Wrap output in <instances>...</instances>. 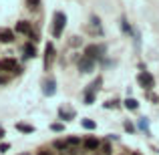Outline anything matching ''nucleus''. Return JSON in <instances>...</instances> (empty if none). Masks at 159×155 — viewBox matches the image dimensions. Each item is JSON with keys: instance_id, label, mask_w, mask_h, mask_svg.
Returning <instances> with one entry per match:
<instances>
[{"instance_id": "nucleus-5", "label": "nucleus", "mask_w": 159, "mask_h": 155, "mask_svg": "<svg viewBox=\"0 0 159 155\" xmlns=\"http://www.w3.org/2000/svg\"><path fill=\"white\" fill-rule=\"evenodd\" d=\"M54 57H57V48H54V44L47 43V47H44V69H47V71L52 66Z\"/></svg>"}, {"instance_id": "nucleus-7", "label": "nucleus", "mask_w": 159, "mask_h": 155, "mask_svg": "<svg viewBox=\"0 0 159 155\" xmlns=\"http://www.w3.org/2000/svg\"><path fill=\"white\" fill-rule=\"evenodd\" d=\"M79 71L81 73H91V71H95V61L89 57H81L79 58Z\"/></svg>"}, {"instance_id": "nucleus-1", "label": "nucleus", "mask_w": 159, "mask_h": 155, "mask_svg": "<svg viewBox=\"0 0 159 155\" xmlns=\"http://www.w3.org/2000/svg\"><path fill=\"white\" fill-rule=\"evenodd\" d=\"M101 85H103V77H97V79H95V81H93V83H91V85L85 89V93H83L85 105H93V103H95V95L99 93Z\"/></svg>"}, {"instance_id": "nucleus-13", "label": "nucleus", "mask_w": 159, "mask_h": 155, "mask_svg": "<svg viewBox=\"0 0 159 155\" xmlns=\"http://www.w3.org/2000/svg\"><path fill=\"white\" fill-rule=\"evenodd\" d=\"M22 52H24V58H34L36 57V48H34V44H24V48H22Z\"/></svg>"}, {"instance_id": "nucleus-32", "label": "nucleus", "mask_w": 159, "mask_h": 155, "mask_svg": "<svg viewBox=\"0 0 159 155\" xmlns=\"http://www.w3.org/2000/svg\"><path fill=\"white\" fill-rule=\"evenodd\" d=\"M95 155H103V153H99V151H97V153H95Z\"/></svg>"}, {"instance_id": "nucleus-20", "label": "nucleus", "mask_w": 159, "mask_h": 155, "mask_svg": "<svg viewBox=\"0 0 159 155\" xmlns=\"http://www.w3.org/2000/svg\"><path fill=\"white\" fill-rule=\"evenodd\" d=\"M81 125H83L85 129H89V131H91V129H95V127H97V123H95L93 119H81Z\"/></svg>"}, {"instance_id": "nucleus-25", "label": "nucleus", "mask_w": 159, "mask_h": 155, "mask_svg": "<svg viewBox=\"0 0 159 155\" xmlns=\"http://www.w3.org/2000/svg\"><path fill=\"white\" fill-rule=\"evenodd\" d=\"M8 81H10V77H8L6 73H0V85H6Z\"/></svg>"}, {"instance_id": "nucleus-29", "label": "nucleus", "mask_w": 159, "mask_h": 155, "mask_svg": "<svg viewBox=\"0 0 159 155\" xmlns=\"http://www.w3.org/2000/svg\"><path fill=\"white\" fill-rule=\"evenodd\" d=\"M149 99H151V101H153V103H159V97H157V95H153V93H151V95H149Z\"/></svg>"}, {"instance_id": "nucleus-6", "label": "nucleus", "mask_w": 159, "mask_h": 155, "mask_svg": "<svg viewBox=\"0 0 159 155\" xmlns=\"http://www.w3.org/2000/svg\"><path fill=\"white\" fill-rule=\"evenodd\" d=\"M103 52H105V47L103 44H89V47L85 48V57H89V58H101L103 57Z\"/></svg>"}, {"instance_id": "nucleus-22", "label": "nucleus", "mask_w": 159, "mask_h": 155, "mask_svg": "<svg viewBox=\"0 0 159 155\" xmlns=\"http://www.w3.org/2000/svg\"><path fill=\"white\" fill-rule=\"evenodd\" d=\"M26 8H30V10H39V8H40V0H26Z\"/></svg>"}, {"instance_id": "nucleus-31", "label": "nucleus", "mask_w": 159, "mask_h": 155, "mask_svg": "<svg viewBox=\"0 0 159 155\" xmlns=\"http://www.w3.org/2000/svg\"><path fill=\"white\" fill-rule=\"evenodd\" d=\"M4 135H6V131H4V129H2V127H0V139H2V137H4Z\"/></svg>"}, {"instance_id": "nucleus-28", "label": "nucleus", "mask_w": 159, "mask_h": 155, "mask_svg": "<svg viewBox=\"0 0 159 155\" xmlns=\"http://www.w3.org/2000/svg\"><path fill=\"white\" fill-rule=\"evenodd\" d=\"M70 44H73V47H77V44H81V40H79V36H73V40H70Z\"/></svg>"}, {"instance_id": "nucleus-16", "label": "nucleus", "mask_w": 159, "mask_h": 155, "mask_svg": "<svg viewBox=\"0 0 159 155\" xmlns=\"http://www.w3.org/2000/svg\"><path fill=\"white\" fill-rule=\"evenodd\" d=\"M52 147L54 149H58V151H66V149H69V145H66V139H57V141H54V143H52Z\"/></svg>"}, {"instance_id": "nucleus-27", "label": "nucleus", "mask_w": 159, "mask_h": 155, "mask_svg": "<svg viewBox=\"0 0 159 155\" xmlns=\"http://www.w3.org/2000/svg\"><path fill=\"white\" fill-rule=\"evenodd\" d=\"M111 107L115 109V107H117V101H107V103H105V109H111Z\"/></svg>"}, {"instance_id": "nucleus-9", "label": "nucleus", "mask_w": 159, "mask_h": 155, "mask_svg": "<svg viewBox=\"0 0 159 155\" xmlns=\"http://www.w3.org/2000/svg\"><path fill=\"white\" fill-rule=\"evenodd\" d=\"M83 147H85L87 151L97 153V151H99V147H101V141H99L97 137H87V139L83 141Z\"/></svg>"}, {"instance_id": "nucleus-33", "label": "nucleus", "mask_w": 159, "mask_h": 155, "mask_svg": "<svg viewBox=\"0 0 159 155\" xmlns=\"http://www.w3.org/2000/svg\"><path fill=\"white\" fill-rule=\"evenodd\" d=\"M24 155H26V153H24Z\"/></svg>"}, {"instance_id": "nucleus-23", "label": "nucleus", "mask_w": 159, "mask_h": 155, "mask_svg": "<svg viewBox=\"0 0 159 155\" xmlns=\"http://www.w3.org/2000/svg\"><path fill=\"white\" fill-rule=\"evenodd\" d=\"M51 129H52V131H57V133H61V131H65V125H62V123H52Z\"/></svg>"}, {"instance_id": "nucleus-15", "label": "nucleus", "mask_w": 159, "mask_h": 155, "mask_svg": "<svg viewBox=\"0 0 159 155\" xmlns=\"http://www.w3.org/2000/svg\"><path fill=\"white\" fill-rule=\"evenodd\" d=\"M16 131L20 133H34V127L28 123H16Z\"/></svg>"}, {"instance_id": "nucleus-2", "label": "nucleus", "mask_w": 159, "mask_h": 155, "mask_svg": "<svg viewBox=\"0 0 159 155\" xmlns=\"http://www.w3.org/2000/svg\"><path fill=\"white\" fill-rule=\"evenodd\" d=\"M65 24H66V14L61 12V10H57L54 16H52V36H54V39H58V36L62 34Z\"/></svg>"}, {"instance_id": "nucleus-4", "label": "nucleus", "mask_w": 159, "mask_h": 155, "mask_svg": "<svg viewBox=\"0 0 159 155\" xmlns=\"http://www.w3.org/2000/svg\"><path fill=\"white\" fill-rule=\"evenodd\" d=\"M0 73H20V66L14 58H0Z\"/></svg>"}, {"instance_id": "nucleus-30", "label": "nucleus", "mask_w": 159, "mask_h": 155, "mask_svg": "<svg viewBox=\"0 0 159 155\" xmlns=\"http://www.w3.org/2000/svg\"><path fill=\"white\" fill-rule=\"evenodd\" d=\"M36 155H52V153H51V151H39Z\"/></svg>"}, {"instance_id": "nucleus-14", "label": "nucleus", "mask_w": 159, "mask_h": 155, "mask_svg": "<svg viewBox=\"0 0 159 155\" xmlns=\"http://www.w3.org/2000/svg\"><path fill=\"white\" fill-rule=\"evenodd\" d=\"M123 105H125V109H129V111H137V109H139V101L133 99V97H127Z\"/></svg>"}, {"instance_id": "nucleus-17", "label": "nucleus", "mask_w": 159, "mask_h": 155, "mask_svg": "<svg viewBox=\"0 0 159 155\" xmlns=\"http://www.w3.org/2000/svg\"><path fill=\"white\" fill-rule=\"evenodd\" d=\"M99 153L103 155H111V141H101V147H99Z\"/></svg>"}, {"instance_id": "nucleus-26", "label": "nucleus", "mask_w": 159, "mask_h": 155, "mask_svg": "<svg viewBox=\"0 0 159 155\" xmlns=\"http://www.w3.org/2000/svg\"><path fill=\"white\" fill-rule=\"evenodd\" d=\"M8 149H10V145H8V143H0V153L8 151Z\"/></svg>"}, {"instance_id": "nucleus-8", "label": "nucleus", "mask_w": 159, "mask_h": 155, "mask_svg": "<svg viewBox=\"0 0 159 155\" xmlns=\"http://www.w3.org/2000/svg\"><path fill=\"white\" fill-rule=\"evenodd\" d=\"M43 93L47 95V97H52V95L57 93V81H54V77H48L47 81L43 83Z\"/></svg>"}, {"instance_id": "nucleus-18", "label": "nucleus", "mask_w": 159, "mask_h": 155, "mask_svg": "<svg viewBox=\"0 0 159 155\" xmlns=\"http://www.w3.org/2000/svg\"><path fill=\"white\" fill-rule=\"evenodd\" d=\"M139 129H141V131H145L147 135H151V131H149V119H147V117H141V119H139Z\"/></svg>"}, {"instance_id": "nucleus-10", "label": "nucleus", "mask_w": 159, "mask_h": 155, "mask_svg": "<svg viewBox=\"0 0 159 155\" xmlns=\"http://www.w3.org/2000/svg\"><path fill=\"white\" fill-rule=\"evenodd\" d=\"M75 117H77V113H75V109H70L69 105H62V107L58 109V119L70 121V119H75Z\"/></svg>"}, {"instance_id": "nucleus-12", "label": "nucleus", "mask_w": 159, "mask_h": 155, "mask_svg": "<svg viewBox=\"0 0 159 155\" xmlns=\"http://www.w3.org/2000/svg\"><path fill=\"white\" fill-rule=\"evenodd\" d=\"M16 32H20V34H32V26L30 22H26V20H20V22H16Z\"/></svg>"}, {"instance_id": "nucleus-21", "label": "nucleus", "mask_w": 159, "mask_h": 155, "mask_svg": "<svg viewBox=\"0 0 159 155\" xmlns=\"http://www.w3.org/2000/svg\"><path fill=\"white\" fill-rule=\"evenodd\" d=\"M66 145H69L70 149H75L77 145H81V139H79V137H69V139H66Z\"/></svg>"}, {"instance_id": "nucleus-11", "label": "nucleus", "mask_w": 159, "mask_h": 155, "mask_svg": "<svg viewBox=\"0 0 159 155\" xmlns=\"http://www.w3.org/2000/svg\"><path fill=\"white\" fill-rule=\"evenodd\" d=\"M14 40V30H10V28H0V43H4V44H8V43H12Z\"/></svg>"}, {"instance_id": "nucleus-19", "label": "nucleus", "mask_w": 159, "mask_h": 155, "mask_svg": "<svg viewBox=\"0 0 159 155\" xmlns=\"http://www.w3.org/2000/svg\"><path fill=\"white\" fill-rule=\"evenodd\" d=\"M121 28H123V32H125V34H129V36L133 34V28L129 26V22H127V18H125V16L121 18Z\"/></svg>"}, {"instance_id": "nucleus-3", "label": "nucleus", "mask_w": 159, "mask_h": 155, "mask_svg": "<svg viewBox=\"0 0 159 155\" xmlns=\"http://www.w3.org/2000/svg\"><path fill=\"white\" fill-rule=\"evenodd\" d=\"M137 83H139L145 91H151L153 87H155V79H153V75L149 73V71H141V73L137 75Z\"/></svg>"}, {"instance_id": "nucleus-24", "label": "nucleus", "mask_w": 159, "mask_h": 155, "mask_svg": "<svg viewBox=\"0 0 159 155\" xmlns=\"http://www.w3.org/2000/svg\"><path fill=\"white\" fill-rule=\"evenodd\" d=\"M123 127H125V131H129V133H133V131H135V125H133L131 121H125V123H123Z\"/></svg>"}]
</instances>
